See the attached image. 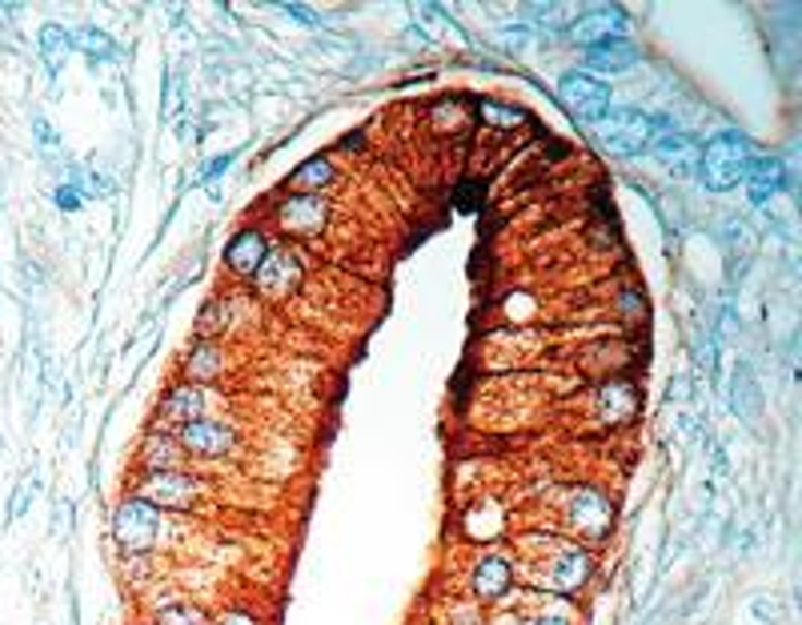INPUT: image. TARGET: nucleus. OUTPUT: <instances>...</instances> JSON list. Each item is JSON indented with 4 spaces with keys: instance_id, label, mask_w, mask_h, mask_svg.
I'll return each mask as SVG.
<instances>
[{
    "instance_id": "9d476101",
    "label": "nucleus",
    "mask_w": 802,
    "mask_h": 625,
    "mask_svg": "<svg viewBox=\"0 0 802 625\" xmlns=\"http://www.w3.org/2000/svg\"><path fill=\"white\" fill-rule=\"evenodd\" d=\"M510 586H514V565L506 557H498V553L481 557L474 565V574H469V593L478 601H502L510 593Z\"/></svg>"
},
{
    "instance_id": "a878e982",
    "label": "nucleus",
    "mask_w": 802,
    "mask_h": 625,
    "mask_svg": "<svg viewBox=\"0 0 802 625\" xmlns=\"http://www.w3.org/2000/svg\"><path fill=\"white\" fill-rule=\"evenodd\" d=\"M157 625H210V617L197 610V605H169L160 613Z\"/></svg>"
},
{
    "instance_id": "6e6552de",
    "label": "nucleus",
    "mask_w": 802,
    "mask_h": 625,
    "mask_svg": "<svg viewBox=\"0 0 802 625\" xmlns=\"http://www.w3.org/2000/svg\"><path fill=\"white\" fill-rule=\"evenodd\" d=\"M570 521H574L578 533L598 541L610 533V526H614V505H610V497L598 490H578L570 497Z\"/></svg>"
},
{
    "instance_id": "9b49d317",
    "label": "nucleus",
    "mask_w": 802,
    "mask_h": 625,
    "mask_svg": "<svg viewBox=\"0 0 802 625\" xmlns=\"http://www.w3.org/2000/svg\"><path fill=\"white\" fill-rule=\"evenodd\" d=\"M642 61V49L634 40L626 37H606V40H594L586 45V64H590V76L594 73H626L630 64Z\"/></svg>"
},
{
    "instance_id": "f3484780",
    "label": "nucleus",
    "mask_w": 802,
    "mask_h": 625,
    "mask_svg": "<svg viewBox=\"0 0 802 625\" xmlns=\"http://www.w3.org/2000/svg\"><path fill=\"white\" fill-rule=\"evenodd\" d=\"M502 529H506V514L494 502H481L466 514V538L474 541H494L502 538Z\"/></svg>"
},
{
    "instance_id": "20e7f679",
    "label": "nucleus",
    "mask_w": 802,
    "mask_h": 625,
    "mask_svg": "<svg viewBox=\"0 0 802 625\" xmlns=\"http://www.w3.org/2000/svg\"><path fill=\"white\" fill-rule=\"evenodd\" d=\"M558 100H562L578 121L594 124L606 109H610V85L590 73H566L558 81Z\"/></svg>"
},
{
    "instance_id": "1a4fd4ad",
    "label": "nucleus",
    "mask_w": 802,
    "mask_h": 625,
    "mask_svg": "<svg viewBox=\"0 0 802 625\" xmlns=\"http://www.w3.org/2000/svg\"><path fill=\"white\" fill-rule=\"evenodd\" d=\"M258 289L265 297H289L297 289V281H301V261L289 253V249H270V257H265V265L258 269Z\"/></svg>"
},
{
    "instance_id": "f257e3e1",
    "label": "nucleus",
    "mask_w": 802,
    "mask_h": 625,
    "mask_svg": "<svg viewBox=\"0 0 802 625\" xmlns=\"http://www.w3.org/2000/svg\"><path fill=\"white\" fill-rule=\"evenodd\" d=\"M754 165V145L751 136L739 133V129H727L706 141V148L698 153V177L706 181V189L715 193H727L739 181H746V172Z\"/></svg>"
},
{
    "instance_id": "a211bd4d",
    "label": "nucleus",
    "mask_w": 802,
    "mask_h": 625,
    "mask_svg": "<svg viewBox=\"0 0 802 625\" xmlns=\"http://www.w3.org/2000/svg\"><path fill=\"white\" fill-rule=\"evenodd\" d=\"M778 184H782V160L754 157L751 172H746V189H751L754 201H766L770 193H778Z\"/></svg>"
},
{
    "instance_id": "0eeeda50",
    "label": "nucleus",
    "mask_w": 802,
    "mask_h": 625,
    "mask_svg": "<svg viewBox=\"0 0 802 625\" xmlns=\"http://www.w3.org/2000/svg\"><path fill=\"white\" fill-rule=\"evenodd\" d=\"M181 449L193 457H225L234 449V430L225 421H210V417H197V421H185L181 433H177Z\"/></svg>"
},
{
    "instance_id": "b1692460",
    "label": "nucleus",
    "mask_w": 802,
    "mask_h": 625,
    "mask_svg": "<svg viewBox=\"0 0 802 625\" xmlns=\"http://www.w3.org/2000/svg\"><path fill=\"white\" fill-rule=\"evenodd\" d=\"M481 121L498 124V129H518V124H526V112L498 105V100H481Z\"/></svg>"
},
{
    "instance_id": "cd10ccee",
    "label": "nucleus",
    "mask_w": 802,
    "mask_h": 625,
    "mask_svg": "<svg viewBox=\"0 0 802 625\" xmlns=\"http://www.w3.org/2000/svg\"><path fill=\"white\" fill-rule=\"evenodd\" d=\"M57 205H61V208H76V205H81L76 189H57Z\"/></svg>"
},
{
    "instance_id": "f8f14e48",
    "label": "nucleus",
    "mask_w": 802,
    "mask_h": 625,
    "mask_svg": "<svg viewBox=\"0 0 802 625\" xmlns=\"http://www.w3.org/2000/svg\"><path fill=\"white\" fill-rule=\"evenodd\" d=\"M265 257H270V237L261 233V229L237 233L234 241H229V249H225V265H229L237 277H258Z\"/></svg>"
},
{
    "instance_id": "39448f33",
    "label": "nucleus",
    "mask_w": 802,
    "mask_h": 625,
    "mask_svg": "<svg viewBox=\"0 0 802 625\" xmlns=\"http://www.w3.org/2000/svg\"><path fill=\"white\" fill-rule=\"evenodd\" d=\"M157 529H160V517L157 509L141 497H129V502L117 505V517H112V533L121 541L129 553H141L148 550L153 541H157Z\"/></svg>"
},
{
    "instance_id": "4be33fe9",
    "label": "nucleus",
    "mask_w": 802,
    "mask_h": 625,
    "mask_svg": "<svg viewBox=\"0 0 802 625\" xmlns=\"http://www.w3.org/2000/svg\"><path fill=\"white\" fill-rule=\"evenodd\" d=\"M334 181V165L325 157H313L306 160L301 169L294 172V184H297V193H313V189H325V184Z\"/></svg>"
},
{
    "instance_id": "393cba45",
    "label": "nucleus",
    "mask_w": 802,
    "mask_h": 625,
    "mask_svg": "<svg viewBox=\"0 0 802 625\" xmlns=\"http://www.w3.org/2000/svg\"><path fill=\"white\" fill-rule=\"evenodd\" d=\"M73 45H81V49L93 57V61H105V57H112V40L105 37V33H97V28H81L73 37Z\"/></svg>"
},
{
    "instance_id": "6ab92c4d",
    "label": "nucleus",
    "mask_w": 802,
    "mask_h": 625,
    "mask_svg": "<svg viewBox=\"0 0 802 625\" xmlns=\"http://www.w3.org/2000/svg\"><path fill=\"white\" fill-rule=\"evenodd\" d=\"M598 401H602V413L610 417V421H626V417H634V409H638V393H634L630 381H610V385L598 393Z\"/></svg>"
},
{
    "instance_id": "7ed1b4c3",
    "label": "nucleus",
    "mask_w": 802,
    "mask_h": 625,
    "mask_svg": "<svg viewBox=\"0 0 802 625\" xmlns=\"http://www.w3.org/2000/svg\"><path fill=\"white\" fill-rule=\"evenodd\" d=\"M205 493L197 478H189L181 469H165V473H148L141 485V502H148L153 509H193L197 497Z\"/></svg>"
},
{
    "instance_id": "5701e85b",
    "label": "nucleus",
    "mask_w": 802,
    "mask_h": 625,
    "mask_svg": "<svg viewBox=\"0 0 802 625\" xmlns=\"http://www.w3.org/2000/svg\"><path fill=\"white\" fill-rule=\"evenodd\" d=\"M69 49H73V37H69L64 28L49 25L45 33H40V57H45V64H49L52 73L61 69V61L69 57Z\"/></svg>"
},
{
    "instance_id": "2eb2a0df",
    "label": "nucleus",
    "mask_w": 802,
    "mask_h": 625,
    "mask_svg": "<svg viewBox=\"0 0 802 625\" xmlns=\"http://www.w3.org/2000/svg\"><path fill=\"white\" fill-rule=\"evenodd\" d=\"M622 28H626V13L622 9H598V13L582 16L578 25H574V37L594 45V40H606V37H622Z\"/></svg>"
},
{
    "instance_id": "ddd939ff",
    "label": "nucleus",
    "mask_w": 802,
    "mask_h": 625,
    "mask_svg": "<svg viewBox=\"0 0 802 625\" xmlns=\"http://www.w3.org/2000/svg\"><path fill=\"white\" fill-rule=\"evenodd\" d=\"M594 574V557L586 550H566L558 553L554 569H550V586L558 589V593H578L586 581H590Z\"/></svg>"
},
{
    "instance_id": "412c9836",
    "label": "nucleus",
    "mask_w": 802,
    "mask_h": 625,
    "mask_svg": "<svg viewBox=\"0 0 802 625\" xmlns=\"http://www.w3.org/2000/svg\"><path fill=\"white\" fill-rule=\"evenodd\" d=\"M185 369H189V381H193V385L213 381L217 373H222V349H217L213 341H197L193 345V353H189Z\"/></svg>"
},
{
    "instance_id": "aec40b11",
    "label": "nucleus",
    "mask_w": 802,
    "mask_h": 625,
    "mask_svg": "<svg viewBox=\"0 0 802 625\" xmlns=\"http://www.w3.org/2000/svg\"><path fill=\"white\" fill-rule=\"evenodd\" d=\"M650 145H655V153L662 160H667V165H674V169H691L694 160H698V145H694L691 136H682V133H667V136H655V141H650Z\"/></svg>"
},
{
    "instance_id": "f03ea898",
    "label": "nucleus",
    "mask_w": 802,
    "mask_h": 625,
    "mask_svg": "<svg viewBox=\"0 0 802 625\" xmlns=\"http://www.w3.org/2000/svg\"><path fill=\"white\" fill-rule=\"evenodd\" d=\"M658 129H662V124H658L655 117H642V112H634V109H606L602 117L590 124L594 141L602 148H610V153H638L642 145L655 141Z\"/></svg>"
},
{
    "instance_id": "4468645a",
    "label": "nucleus",
    "mask_w": 802,
    "mask_h": 625,
    "mask_svg": "<svg viewBox=\"0 0 802 625\" xmlns=\"http://www.w3.org/2000/svg\"><path fill=\"white\" fill-rule=\"evenodd\" d=\"M181 442H177L173 433H148L145 437V449H141V466L148 473H165V469H177L181 466Z\"/></svg>"
},
{
    "instance_id": "dca6fc26",
    "label": "nucleus",
    "mask_w": 802,
    "mask_h": 625,
    "mask_svg": "<svg viewBox=\"0 0 802 625\" xmlns=\"http://www.w3.org/2000/svg\"><path fill=\"white\" fill-rule=\"evenodd\" d=\"M165 417H173V421H197V417H205V389L201 385H177V389H169V397H165Z\"/></svg>"
},
{
    "instance_id": "bb28decb",
    "label": "nucleus",
    "mask_w": 802,
    "mask_h": 625,
    "mask_svg": "<svg viewBox=\"0 0 802 625\" xmlns=\"http://www.w3.org/2000/svg\"><path fill=\"white\" fill-rule=\"evenodd\" d=\"M217 625H258V617H249V613H241V610H234V613H225L222 622Z\"/></svg>"
},
{
    "instance_id": "423d86ee",
    "label": "nucleus",
    "mask_w": 802,
    "mask_h": 625,
    "mask_svg": "<svg viewBox=\"0 0 802 625\" xmlns=\"http://www.w3.org/2000/svg\"><path fill=\"white\" fill-rule=\"evenodd\" d=\"M273 213H277V225H282L285 233H294V237H313V233H321V229H325V221H330V205H325L318 193L285 196V201L273 208Z\"/></svg>"
},
{
    "instance_id": "c85d7f7f",
    "label": "nucleus",
    "mask_w": 802,
    "mask_h": 625,
    "mask_svg": "<svg viewBox=\"0 0 802 625\" xmlns=\"http://www.w3.org/2000/svg\"><path fill=\"white\" fill-rule=\"evenodd\" d=\"M534 625H570L566 617H542V622H534Z\"/></svg>"
}]
</instances>
